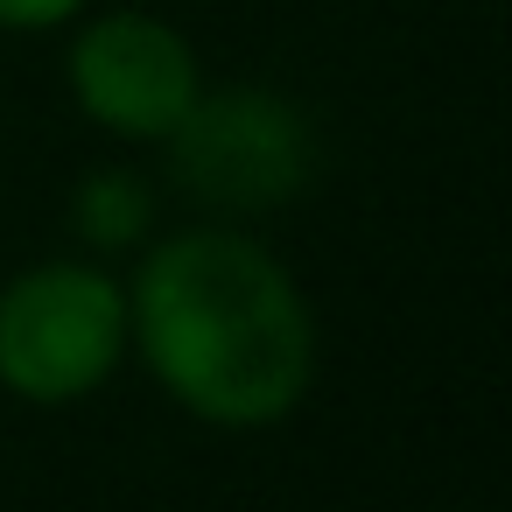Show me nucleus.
Here are the masks:
<instances>
[{
  "label": "nucleus",
  "mask_w": 512,
  "mask_h": 512,
  "mask_svg": "<svg viewBox=\"0 0 512 512\" xmlns=\"http://www.w3.org/2000/svg\"><path fill=\"white\" fill-rule=\"evenodd\" d=\"M127 358V281L99 260H43L0 288V386L29 407L99 393Z\"/></svg>",
  "instance_id": "obj_2"
},
{
  "label": "nucleus",
  "mask_w": 512,
  "mask_h": 512,
  "mask_svg": "<svg viewBox=\"0 0 512 512\" xmlns=\"http://www.w3.org/2000/svg\"><path fill=\"white\" fill-rule=\"evenodd\" d=\"M71 218H78V232H85L92 246L120 253V246H141V239H148L155 197H148V183H141L134 169H92V176L78 183V197H71Z\"/></svg>",
  "instance_id": "obj_5"
},
{
  "label": "nucleus",
  "mask_w": 512,
  "mask_h": 512,
  "mask_svg": "<svg viewBox=\"0 0 512 512\" xmlns=\"http://www.w3.org/2000/svg\"><path fill=\"white\" fill-rule=\"evenodd\" d=\"M64 78H71L78 113L113 141H162L204 92L190 36H176L169 22H155L141 8L92 15L71 36Z\"/></svg>",
  "instance_id": "obj_4"
},
{
  "label": "nucleus",
  "mask_w": 512,
  "mask_h": 512,
  "mask_svg": "<svg viewBox=\"0 0 512 512\" xmlns=\"http://www.w3.org/2000/svg\"><path fill=\"white\" fill-rule=\"evenodd\" d=\"M162 148H169L176 190L225 211V218L281 211L316 183L309 113L288 106L281 92H260V85L197 92V106L162 134Z\"/></svg>",
  "instance_id": "obj_3"
},
{
  "label": "nucleus",
  "mask_w": 512,
  "mask_h": 512,
  "mask_svg": "<svg viewBox=\"0 0 512 512\" xmlns=\"http://www.w3.org/2000/svg\"><path fill=\"white\" fill-rule=\"evenodd\" d=\"M85 15V0H0V29L8 36H50Z\"/></svg>",
  "instance_id": "obj_6"
},
{
  "label": "nucleus",
  "mask_w": 512,
  "mask_h": 512,
  "mask_svg": "<svg viewBox=\"0 0 512 512\" xmlns=\"http://www.w3.org/2000/svg\"><path fill=\"white\" fill-rule=\"evenodd\" d=\"M127 351L155 386L232 435L281 428L316 379V316L302 281L232 225H190L141 253L127 281Z\"/></svg>",
  "instance_id": "obj_1"
}]
</instances>
